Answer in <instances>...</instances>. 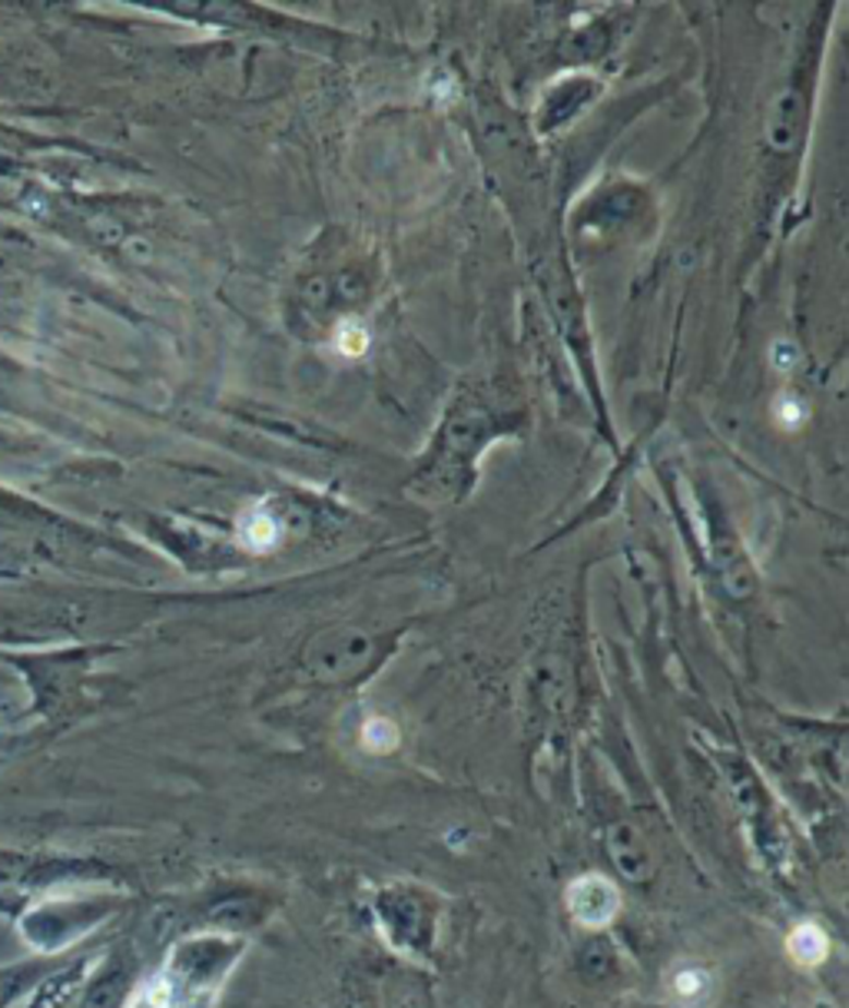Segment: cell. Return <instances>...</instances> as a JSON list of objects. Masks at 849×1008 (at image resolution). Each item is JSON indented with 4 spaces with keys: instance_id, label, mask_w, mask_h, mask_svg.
Masks as SVG:
<instances>
[{
    "instance_id": "cell-1",
    "label": "cell",
    "mask_w": 849,
    "mask_h": 1008,
    "mask_svg": "<svg viewBox=\"0 0 849 1008\" xmlns=\"http://www.w3.org/2000/svg\"><path fill=\"white\" fill-rule=\"evenodd\" d=\"M567 909L587 929H605L621 909V892L605 876H581L567 886Z\"/></svg>"
},
{
    "instance_id": "cell-2",
    "label": "cell",
    "mask_w": 849,
    "mask_h": 1008,
    "mask_svg": "<svg viewBox=\"0 0 849 1008\" xmlns=\"http://www.w3.org/2000/svg\"><path fill=\"white\" fill-rule=\"evenodd\" d=\"M787 949H790V956L800 965H820L826 959V952H829V939H826V933L820 926H813V922H803V926H797L793 936L787 939Z\"/></svg>"
},
{
    "instance_id": "cell-3",
    "label": "cell",
    "mask_w": 849,
    "mask_h": 1008,
    "mask_svg": "<svg viewBox=\"0 0 849 1008\" xmlns=\"http://www.w3.org/2000/svg\"><path fill=\"white\" fill-rule=\"evenodd\" d=\"M670 992H673V998L681 1001L684 1008L701 1005L710 995V975L704 969H681V972L673 975V982H670Z\"/></svg>"
},
{
    "instance_id": "cell-4",
    "label": "cell",
    "mask_w": 849,
    "mask_h": 1008,
    "mask_svg": "<svg viewBox=\"0 0 849 1008\" xmlns=\"http://www.w3.org/2000/svg\"><path fill=\"white\" fill-rule=\"evenodd\" d=\"M242 541H246L252 551H270V548L279 541V525H276L266 512L249 515V521L242 525Z\"/></svg>"
},
{
    "instance_id": "cell-5",
    "label": "cell",
    "mask_w": 849,
    "mask_h": 1008,
    "mask_svg": "<svg viewBox=\"0 0 849 1008\" xmlns=\"http://www.w3.org/2000/svg\"><path fill=\"white\" fill-rule=\"evenodd\" d=\"M362 743L372 753H392L395 743H398V727L392 720H385V717H372L362 727Z\"/></svg>"
},
{
    "instance_id": "cell-6",
    "label": "cell",
    "mask_w": 849,
    "mask_h": 1008,
    "mask_svg": "<svg viewBox=\"0 0 849 1008\" xmlns=\"http://www.w3.org/2000/svg\"><path fill=\"white\" fill-rule=\"evenodd\" d=\"M335 346H338V352L343 356H362L366 349H369V332L362 328V325H356V322H346V325H338V332H335Z\"/></svg>"
},
{
    "instance_id": "cell-7",
    "label": "cell",
    "mask_w": 849,
    "mask_h": 1008,
    "mask_svg": "<svg viewBox=\"0 0 849 1008\" xmlns=\"http://www.w3.org/2000/svg\"><path fill=\"white\" fill-rule=\"evenodd\" d=\"M777 415H780V422H784L787 429H793V425H800V422H803V408H800L797 401H784Z\"/></svg>"
}]
</instances>
